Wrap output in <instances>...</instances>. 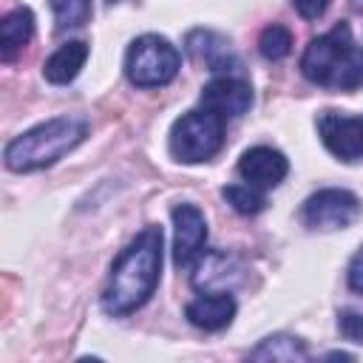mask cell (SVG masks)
I'll use <instances>...</instances> for the list:
<instances>
[{"label": "cell", "mask_w": 363, "mask_h": 363, "mask_svg": "<svg viewBox=\"0 0 363 363\" xmlns=\"http://www.w3.org/2000/svg\"><path fill=\"white\" fill-rule=\"evenodd\" d=\"M162 227L150 224L119 252L102 289V309L108 315H128L153 295L162 272Z\"/></svg>", "instance_id": "obj_1"}, {"label": "cell", "mask_w": 363, "mask_h": 363, "mask_svg": "<svg viewBox=\"0 0 363 363\" xmlns=\"http://www.w3.org/2000/svg\"><path fill=\"white\" fill-rule=\"evenodd\" d=\"M88 136V119L82 116H54L34 125L31 130L11 139L3 150L6 167L14 173H31L51 167L65 153H71Z\"/></svg>", "instance_id": "obj_2"}, {"label": "cell", "mask_w": 363, "mask_h": 363, "mask_svg": "<svg viewBox=\"0 0 363 363\" xmlns=\"http://www.w3.org/2000/svg\"><path fill=\"white\" fill-rule=\"evenodd\" d=\"M301 71L309 82L352 91L363 85V48L354 45L349 23H337L332 31L315 37L303 57Z\"/></svg>", "instance_id": "obj_3"}, {"label": "cell", "mask_w": 363, "mask_h": 363, "mask_svg": "<svg viewBox=\"0 0 363 363\" xmlns=\"http://www.w3.org/2000/svg\"><path fill=\"white\" fill-rule=\"evenodd\" d=\"M167 145L176 162H184V164L207 162L224 145V119L207 108L187 111L173 122Z\"/></svg>", "instance_id": "obj_4"}, {"label": "cell", "mask_w": 363, "mask_h": 363, "mask_svg": "<svg viewBox=\"0 0 363 363\" xmlns=\"http://www.w3.org/2000/svg\"><path fill=\"white\" fill-rule=\"evenodd\" d=\"M182 54L162 34H142L128 45L125 74L136 88H159L176 79Z\"/></svg>", "instance_id": "obj_5"}, {"label": "cell", "mask_w": 363, "mask_h": 363, "mask_svg": "<svg viewBox=\"0 0 363 363\" xmlns=\"http://www.w3.org/2000/svg\"><path fill=\"white\" fill-rule=\"evenodd\" d=\"M360 213V199L343 187H323L303 201V224L312 230H343Z\"/></svg>", "instance_id": "obj_6"}, {"label": "cell", "mask_w": 363, "mask_h": 363, "mask_svg": "<svg viewBox=\"0 0 363 363\" xmlns=\"http://www.w3.org/2000/svg\"><path fill=\"white\" fill-rule=\"evenodd\" d=\"M318 133L329 153H335L343 162L363 159V119L346 116L337 111L318 113Z\"/></svg>", "instance_id": "obj_7"}, {"label": "cell", "mask_w": 363, "mask_h": 363, "mask_svg": "<svg viewBox=\"0 0 363 363\" xmlns=\"http://www.w3.org/2000/svg\"><path fill=\"white\" fill-rule=\"evenodd\" d=\"M173 261L176 267H190L207 244V221L196 204L173 207Z\"/></svg>", "instance_id": "obj_8"}, {"label": "cell", "mask_w": 363, "mask_h": 363, "mask_svg": "<svg viewBox=\"0 0 363 363\" xmlns=\"http://www.w3.org/2000/svg\"><path fill=\"white\" fill-rule=\"evenodd\" d=\"M252 105V88L247 79L241 77H216L204 85L201 91V108L218 113L224 122L227 119H238L241 113H247Z\"/></svg>", "instance_id": "obj_9"}, {"label": "cell", "mask_w": 363, "mask_h": 363, "mask_svg": "<svg viewBox=\"0 0 363 363\" xmlns=\"http://www.w3.org/2000/svg\"><path fill=\"white\" fill-rule=\"evenodd\" d=\"M289 173V162L281 150L275 147H267V145H258V147H250L244 150V156L238 159V176L258 187V190H269V187H278L284 182V176Z\"/></svg>", "instance_id": "obj_10"}, {"label": "cell", "mask_w": 363, "mask_h": 363, "mask_svg": "<svg viewBox=\"0 0 363 363\" xmlns=\"http://www.w3.org/2000/svg\"><path fill=\"white\" fill-rule=\"evenodd\" d=\"M187 320L204 332H218L233 323L235 318V298L230 292H207L187 303Z\"/></svg>", "instance_id": "obj_11"}, {"label": "cell", "mask_w": 363, "mask_h": 363, "mask_svg": "<svg viewBox=\"0 0 363 363\" xmlns=\"http://www.w3.org/2000/svg\"><path fill=\"white\" fill-rule=\"evenodd\" d=\"M187 51L196 62H204L210 71H235L241 65L235 51L227 43V37H221L216 31H204V28L190 31L187 34Z\"/></svg>", "instance_id": "obj_12"}, {"label": "cell", "mask_w": 363, "mask_h": 363, "mask_svg": "<svg viewBox=\"0 0 363 363\" xmlns=\"http://www.w3.org/2000/svg\"><path fill=\"white\" fill-rule=\"evenodd\" d=\"M31 34H34V14H31V9L20 6V9L9 11L3 17V23H0V60L3 62L17 60V54L28 45Z\"/></svg>", "instance_id": "obj_13"}, {"label": "cell", "mask_w": 363, "mask_h": 363, "mask_svg": "<svg viewBox=\"0 0 363 363\" xmlns=\"http://www.w3.org/2000/svg\"><path fill=\"white\" fill-rule=\"evenodd\" d=\"M85 60H88V43H85V40L62 43V45L45 60L43 77H45L48 82H54V85H65V82H71V79L82 71Z\"/></svg>", "instance_id": "obj_14"}, {"label": "cell", "mask_w": 363, "mask_h": 363, "mask_svg": "<svg viewBox=\"0 0 363 363\" xmlns=\"http://www.w3.org/2000/svg\"><path fill=\"white\" fill-rule=\"evenodd\" d=\"M252 360H309V352L303 346L301 337H292V335H269L264 337L252 352H250Z\"/></svg>", "instance_id": "obj_15"}, {"label": "cell", "mask_w": 363, "mask_h": 363, "mask_svg": "<svg viewBox=\"0 0 363 363\" xmlns=\"http://www.w3.org/2000/svg\"><path fill=\"white\" fill-rule=\"evenodd\" d=\"M233 258H227L224 252H216L210 258H204V264L199 267V272L193 275V286L196 289H216V292H230V278H233Z\"/></svg>", "instance_id": "obj_16"}, {"label": "cell", "mask_w": 363, "mask_h": 363, "mask_svg": "<svg viewBox=\"0 0 363 363\" xmlns=\"http://www.w3.org/2000/svg\"><path fill=\"white\" fill-rule=\"evenodd\" d=\"M221 196H224V201H227L235 213H241V216H255V213H261V210L267 207L264 193H261L258 187H252V184H227V187L221 190Z\"/></svg>", "instance_id": "obj_17"}, {"label": "cell", "mask_w": 363, "mask_h": 363, "mask_svg": "<svg viewBox=\"0 0 363 363\" xmlns=\"http://www.w3.org/2000/svg\"><path fill=\"white\" fill-rule=\"evenodd\" d=\"M258 51H261V57L269 60V62L284 60V57L292 51V34H289V28H284V26H278V23L267 26V28L261 31V37H258Z\"/></svg>", "instance_id": "obj_18"}, {"label": "cell", "mask_w": 363, "mask_h": 363, "mask_svg": "<svg viewBox=\"0 0 363 363\" xmlns=\"http://www.w3.org/2000/svg\"><path fill=\"white\" fill-rule=\"evenodd\" d=\"M51 11L57 20V28H77L82 23H88L91 17V0H51Z\"/></svg>", "instance_id": "obj_19"}, {"label": "cell", "mask_w": 363, "mask_h": 363, "mask_svg": "<svg viewBox=\"0 0 363 363\" xmlns=\"http://www.w3.org/2000/svg\"><path fill=\"white\" fill-rule=\"evenodd\" d=\"M337 326H340V332H343L346 340H352V343H363V312H352V309L340 312Z\"/></svg>", "instance_id": "obj_20"}, {"label": "cell", "mask_w": 363, "mask_h": 363, "mask_svg": "<svg viewBox=\"0 0 363 363\" xmlns=\"http://www.w3.org/2000/svg\"><path fill=\"white\" fill-rule=\"evenodd\" d=\"M329 3H332V0H292V6L298 9V14H301L303 20H318V17L329 9Z\"/></svg>", "instance_id": "obj_21"}, {"label": "cell", "mask_w": 363, "mask_h": 363, "mask_svg": "<svg viewBox=\"0 0 363 363\" xmlns=\"http://www.w3.org/2000/svg\"><path fill=\"white\" fill-rule=\"evenodd\" d=\"M346 278H349V286H352L354 292H363V247L354 252V258H352V264H349Z\"/></svg>", "instance_id": "obj_22"}, {"label": "cell", "mask_w": 363, "mask_h": 363, "mask_svg": "<svg viewBox=\"0 0 363 363\" xmlns=\"http://www.w3.org/2000/svg\"><path fill=\"white\" fill-rule=\"evenodd\" d=\"M326 357H329V360H337V357H340V360H354V357H352L349 352H329Z\"/></svg>", "instance_id": "obj_23"}, {"label": "cell", "mask_w": 363, "mask_h": 363, "mask_svg": "<svg viewBox=\"0 0 363 363\" xmlns=\"http://www.w3.org/2000/svg\"><path fill=\"white\" fill-rule=\"evenodd\" d=\"M108 3H119V0H108Z\"/></svg>", "instance_id": "obj_24"}]
</instances>
